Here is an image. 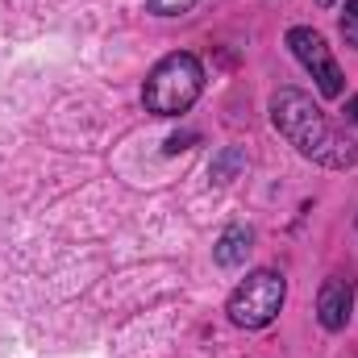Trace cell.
<instances>
[{"label": "cell", "instance_id": "cell-1", "mask_svg": "<svg viewBox=\"0 0 358 358\" xmlns=\"http://www.w3.org/2000/svg\"><path fill=\"white\" fill-rule=\"evenodd\" d=\"M271 125L296 146L300 159L329 167V171H350L358 167V142L334 129V121L321 113V104L300 88H279L271 96Z\"/></svg>", "mask_w": 358, "mask_h": 358}, {"label": "cell", "instance_id": "cell-2", "mask_svg": "<svg viewBox=\"0 0 358 358\" xmlns=\"http://www.w3.org/2000/svg\"><path fill=\"white\" fill-rule=\"evenodd\" d=\"M204 92V67L196 55L176 50L167 59H159L142 84V104L155 117H183Z\"/></svg>", "mask_w": 358, "mask_h": 358}, {"label": "cell", "instance_id": "cell-3", "mask_svg": "<svg viewBox=\"0 0 358 358\" xmlns=\"http://www.w3.org/2000/svg\"><path fill=\"white\" fill-rule=\"evenodd\" d=\"M283 300H287V279L271 267H259L229 292L225 313H229V321L238 329H267L271 321L279 317Z\"/></svg>", "mask_w": 358, "mask_h": 358}, {"label": "cell", "instance_id": "cell-4", "mask_svg": "<svg viewBox=\"0 0 358 358\" xmlns=\"http://www.w3.org/2000/svg\"><path fill=\"white\" fill-rule=\"evenodd\" d=\"M283 42H287V50L296 55V63L313 76V84H317V92H321L325 100H338V96L346 92V76H342L338 59L329 55V42H325L321 29H313V25H292Z\"/></svg>", "mask_w": 358, "mask_h": 358}, {"label": "cell", "instance_id": "cell-5", "mask_svg": "<svg viewBox=\"0 0 358 358\" xmlns=\"http://www.w3.org/2000/svg\"><path fill=\"white\" fill-rule=\"evenodd\" d=\"M350 317H355V283L342 275H329L317 292V321H321V329L342 334L350 325Z\"/></svg>", "mask_w": 358, "mask_h": 358}, {"label": "cell", "instance_id": "cell-6", "mask_svg": "<svg viewBox=\"0 0 358 358\" xmlns=\"http://www.w3.org/2000/svg\"><path fill=\"white\" fill-rule=\"evenodd\" d=\"M250 250H255V229H250V225H229V229L217 238L213 259H217L221 267H242V263L250 259Z\"/></svg>", "mask_w": 358, "mask_h": 358}, {"label": "cell", "instance_id": "cell-7", "mask_svg": "<svg viewBox=\"0 0 358 358\" xmlns=\"http://www.w3.org/2000/svg\"><path fill=\"white\" fill-rule=\"evenodd\" d=\"M246 167V155L238 150V146H225L217 159H213V167H208V176H213V183H229V179L238 176Z\"/></svg>", "mask_w": 358, "mask_h": 358}, {"label": "cell", "instance_id": "cell-8", "mask_svg": "<svg viewBox=\"0 0 358 358\" xmlns=\"http://www.w3.org/2000/svg\"><path fill=\"white\" fill-rule=\"evenodd\" d=\"M338 29H342V42L358 50V0H346V8L338 17Z\"/></svg>", "mask_w": 358, "mask_h": 358}, {"label": "cell", "instance_id": "cell-9", "mask_svg": "<svg viewBox=\"0 0 358 358\" xmlns=\"http://www.w3.org/2000/svg\"><path fill=\"white\" fill-rule=\"evenodd\" d=\"M146 8L155 17H183V13L196 8V0H146Z\"/></svg>", "mask_w": 358, "mask_h": 358}, {"label": "cell", "instance_id": "cell-10", "mask_svg": "<svg viewBox=\"0 0 358 358\" xmlns=\"http://www.w3.org/2000/svg\"><path fill=\"white\" fill-rule=\"evenodd\" d=\"M342 117H346L350 125H358V92L350 96V100H346V108H342Z\"/></svg>", "mask_w": 358, "mask_h": 358}, {"label": "cell", "instance_id": "cell-11", "mask_svg": "<svg viewBox=\"0 0 358 358\" xmlns=\"http://www.w3.org/2000/svg\"><path fill=\"white\" fill-rule=\"evenodd\" d=\"M317 4H321V8H334V4H338V0H317Z\"/></svg>", "mask_w": 358, "mask_h": 358}]
</instances>
